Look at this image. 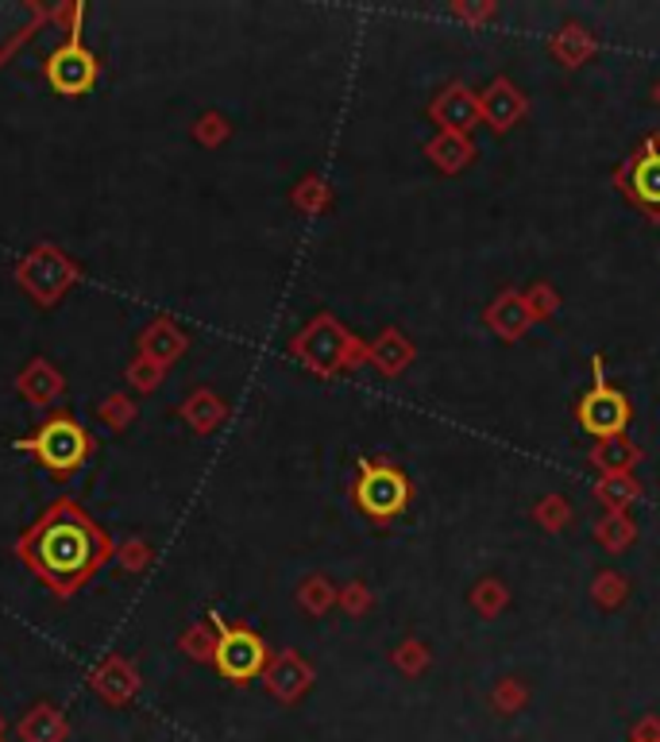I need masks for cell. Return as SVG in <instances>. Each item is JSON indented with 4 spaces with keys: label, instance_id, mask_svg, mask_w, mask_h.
I'll return each instance as SVG.
<instances>
[{
    "label": "cell",
    "instance_id": "1",
    "mask_svg": "<svg viewBox=\"0 0 660 742\" xmlns=\"http://www.w3.org/2000/svg\"><path fill=\"white\" fill-rule=\"evenodd\" d=\"M20 553L47 585H55L58 592H74L105 561L109 542L78 506L58 503L35 522L32 534L20 542Z\"/></svg>",
    "mask_w": 660,
    "mask_h": 742
},
{
    "label": "cell",
    "instance_id": "2",
    "mask_svg": "<svg viewBox=\"0 0 660 742\" xmlns=\"http://www.w3.org/2000/svg\"><path fill=\"white\" fill-rule=\"evenodd\" d=\"M20 449H32L35 457H40L47 468H55V472H70V468H78L81 460H86L89 441H86V429H81L78 422L51 418L40 434L20 441Z\"/></svg>",
    "mask_w": 660,
    "mask_h": 742
},
{
    "label": "cell",
    "instance_id": "3",
    "mask_svg": "<svg viewBox=\"0 0 660 742\" xmlns=\"http://www.w3.org/2000/svg\"><path fill=\"white\" fill-rule=\"evenodd\" d=\"M409 483L398 468L391 465H363L360 483H355V503L371 519H394L406 511Z\"/></svg>",
    "mask_w": 660,
    "mask_h": 742
},
{
    "label": "cell",
    "instance_id": "4",
    "mask_svg": "<svg viewBox=\"0 0 660 742\" xmlns=\"http://www.w3.org/2000/svg\"><path fill=\"white\" fill-rule=\"evenodd\" d=\"M217 626H220V642L212 646L217 669L229 680H237V685H244V680H252L255 673L263 669L267 646H263L252 631H240V626H224V623H217Z\"/></svg>",
    "mask_w": 660,
    "mask_h": 742
},
{
    "label": "cell",
    "instance_id": "5",
    "mask_svg": "<svg viewBox=\"0 0 660 742\" xmlns=\"http://www.w3.org/2000/svg\"><path fill=\"white\" fill-rule=\"evenodd\" d=\"M580 426L587 434H595L598 441H610L629 426V403L622 391L606 388L603 380H595V388L580 399Z\"/></svg>",
    "mask_w": 660,
    "mask_h": 742
},
{
    "label": "cell",
    "instance_id": "6",
    "mask_svg": "<svg viewBox=\"0 0 660 742\" xmlns=\"http://www.w3.org/2000/svg\"><path fill=\"white\" fill-rule=\"evenodd\" d=\"M626 190L634 194V201L641 209H649L652 217H660V135L637 148V155L626 166Z\"/></svg>",
    "mask_w": 660,
    "mask_h": 742
},
{
    "label": "cell",
    "instance_id": "7",
    "mask_svg": "<svg viewBox=\"0 0 660 742\" xmlns=\"http://www.w3.org/2000/svg\"><path fill=\"white\" fill-rule=\"evenodd\" d=\"M47 78L51 86L58 89V94H86L89 86L97 81V63L94 55H89L86 47H78V43H66V47H58L55 55H51L47 63Z\"/></svg>",
    "mask_w": 660,
    "mask_h": 742
},
{
    "label": "cell",
    "instance_id": "8",
    "mask_svg": "<svg viewBox=\"0 0 660 742\" xmlns=\"http://www.w3.org/2000/svg\"><path fill=\"white\" fill-rule=\"evenodd\" d=\"M432 117L444 124L449 135H464V132H472L475 120H480V101H475L464 86H449L437 97V105H432Z\"/></svg>",
    "mask_w": 660,
    "mask_h": 742
},
{
    "label": "cell",
    "instance_id": "9",
    "mask_svg": "<svg viewBox=\"0 0 660 742\" xmlns=\"http://www.w3.org/2000/svg\"><path fill=\"white\" fill-rule=\"evenodd\" d=\"M24 283L32 286L35 294H43V298H51L55 291H63L66 283H70V268H66L58 255L51 252H40L32 263H24Z\"/></svg>",
    "mask_w": 660,
    "mask_h": 742
},
{
    "label": "cell",
    "instance_id": "10",
    "mask_svg": "<svg viewBox=\"0 0 660 742\" xmlns=\"http://www.w3.org/2000/svg\"><path fill=\"white\" fill-rule=\"evenodd\" d=\"M480 112H487V120L491 124L503 132V128H510L514 120L526 112V101H521V94L518 89L510 86V81H495V86L483 94V105H480Z\"/></svg>",
    "mask_w": 660,
    "mask_h": 742
},
{
    "label": "cell",
    "instance_id": "11",
    "mask_svg": "<svg viewBox=\"0 0 660 742\" xmlns=\"http://www.w3.org/2000/svg\"><path fill=\"white\" fill-rule=\"evenodd\" d=\"M66 739V719L58 708L40 703L20 719V742H63Z\"/></svg>",
    "mask_w": 660,
    "mask_h": 742
},
{
    "label": "cell",
    "instance_id": "12",
    "mask_svg": "<svg viewBox=\"0 0 660 742\" xmlns=\"http://www.w3.org/2000/svg\"><path fill=\"white\" fill-rule=\"evenodd\" d=\"M267 688L278 696V700H298L309 688V669L298 662V657H278L267 669Z\"/></svg>",
    "mask_w": 660,
    "mask_h": 742
},
{
    "label": "cell",
    "instance_id": "13",
    "mask_svg": "<svg viewBox=\"0 0 660 742\" xmlns=\"http://www.w3.org/2000/svg\"><path fill=\"white\" fill-rule=\"evenodd\" d=\"M97 688H101V692L109 696L112 703H120V700H128V696L135 692V677H132V669H128V665L112 662V665H105V669L97 673Z\"/></svg>",
    "mask_w": 660,
    "mask_h": 742
},
{
    "label": "cell",
    "instance_id": "14",
    "mask_svg": "<svg viewBox=\"0 0 660 742\" xmlns=\"http://www.w3.org/2000/svg\"><path fill=\"white\" fill-rule=\"evenodd\" d=\"M526 321H529V309L521 298H503L491 309V325H495L498 332H506V337H518V332L526 329Z\"/></svg>",
    "mask_w": 660,
    "mask_h": 742
},
{
    "label": "cell",
    "instance_id": "15",
    "mask_svg": "<svg viewBox=\"0 0 660 742\" xmlns=\"http://www.w3.org/2000/svg\"><path fill=\"white\" fill-rule=\"evenodd\" d=\"M20 388H24L32 399H40V403H51V399H55L58 391H63V380H58V375L47 368V363H35V368L24 375V383H20Z\"/></svg>",
    "mask_w": 660,
    "mask_h": 742
},
{
    "label": "cell",
    "instance_id": "16",
    "mask_svg": "<svg viewBox=\"0 0 660 742\" xmlns=\"http://www.w3.org/2000/svg\"><path fill=\"white\" fill-rule=\"evenodd\" d=\"M301 352H306L317 368H332V363L340 360V352H344V337L329 325V340L321 345L317 337H301Z\"/></svg>",
    "mask_w": 660,
    "mask_h": 742
},
{
    "label": "cell",
    "instance_id": "17",
    "mask_svg": "<svg viewBox=\"0 0 660 742\" xmlns=\"http://www.w3.org/2000/svg\"><path fill=\"white\" fill-rule=\"evenodd\" d=\"M595 460L606 468V472L622 476V472H626V468L637 460V449H634V445L622 441V437H610V441H603V449L595 452Z\"/></svg>",
    "mask_w": 660,
    "mask_h": 742
},
{
    "label": "cell",
    "instance_id": "18",
    "mask_svg": "<svg viewBox=\"0 0 660 742\" xmlns=\"http://www.w3.org/2000/svg\"><path fill=\"white\" fill-rule=\"evenodd\" d=\"M375 360L383 363V371H398L402 363L409 360V348H406V340H402L398 332H386V337H383V345L375 348Z\"/></svg>",
    "mask_w": 660,
    "mask_h": 742
},
{
    "label": "cell",
    "instance_id": "19",
    "mask_svg": "<svg viewBox=\"0 0 660 742\" xmlns=\"http://www.w3.org/2000/svg\"><path fill=\"white\" fill-rule=\"evenodd\" d=\"M429 151H432V159H437V163L444 166V171H457V166L468 159V148L457 140V135H444V140H437Z\"/></svg>",
    "mask_w": 660,
    "mask_h": 742
},
{
    "label": "cell",
    "instance_id": "20",
    "mask_svg": "<svg viewBox=\"0 0 660 742\" xmlns=\"http://www.w3.org/2000/svg\"><path fill=\"white\" fill-rule=\"evenodd\" d=\"M634 495H637V488L626 480V476H610V480H603V499H606V503L622 506V503H629Z\"/></svg>",
    "mask_w": 660,
    "mask_h": 742
},
{
    "label": "cell",
    "instance_id": "21",
    "mask_svg": "<svg viewBox=\"0 0 660 742\" xmlns=\"http://www.w3.org/2000/svg\"><path fill=\"white\" fill-rule=\"evenodd\" d=\"M147 348H151V352H163V356H166V352H178V348H182V340L174 337V332L163 325V329H155V345H147Z\"/></svg>",
    "mask_w": 660,
    "mask_h": 742
},
{
    "label": "cell",
    "instance_id": "22",
    "mask_svg": "<svg viewBox=\"0 0 660 742\" xmlns=\"http://www.w3.org/2000/svg\"><path fill=\"white\" fill-rule=\"evenodd\" d=\"M521 700H526V696H521V688H514V685H503V688H498V692H495V703H498V708H503V711H514Z\"/></svg>",
    "mask_w": 660,
    "mask_h": 742
},
{
    "label": "cell",
    "instance_id": "23",
    "mask_svg": "<svg viewBox=\"0 0 660 742\" xmlns=\"http://www.w3.org/2000/svg\"><path fill=\"white\" fill-rule=\"evenodd\" d=\"M606 526H614V530H603L606 542H610V545H622V542H626V537H634V530H618V526H622V519L606 522Z\"/></svg>",
    "mask_w": 660,
    "mask_h": 742
},
{
    "label": "cell",
    "instance_id": "24",
    "mask_svg": "<svg viewBox=\"0 0 660 742\" xmlns=\"http://www.w3.org/2000/svg\"><path fill=\"white\" fill-rule=\"evenodd\" d=\"M0 734H4V719H0Z\"/></svg>",
    "mask_w": 660,
    "mask_h": 742
},
{
    "label": "cell",
    "instance_id": "25",
    "mask_svg": "<svg viewBox=\"0 0 660 742\" xmlns=\"http://www.w3.org/2000/svg\"><path fill=\"white\" fill-rule=\"evenodd\" d=\"M657 97H660V89H657Z\"/></svg>",
    "mask_w": 660,
    "mask_h": 742
},
{
    "label": "cell",
    "instance_id": "26",
    "mask_svg": "<svg viewBox=\"0 0 660 742\" xmlns=\"http://www.w3.org/2000/svg\"><path fill=\"white\" fill-rule=\"evenodd\" d=\"M634 742H641V739H634Z\"/></svg>",
    "mask_w": 660,
    "mask_h": 742
}]
</instances>
